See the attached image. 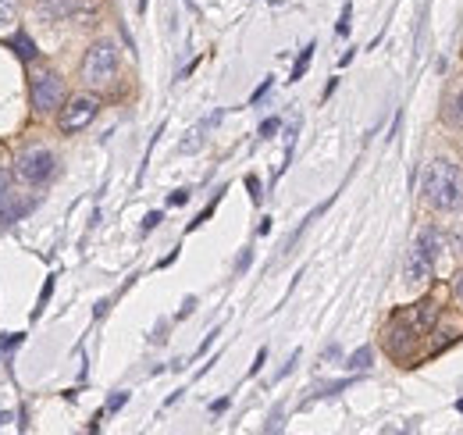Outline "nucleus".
Listing matches in <instances>:
<instances>
[{
	"instance_id": "1",
	"label": "nucleus",
	"mask_w": 463,
	"mask_h": 435,
	"mask_svg": "<svg viewBox=\"0 0 463 435\" xmlns=\"http://www.w3.org/2000/svg\"><path fill=\"white\" fill-rule=\"evenodd\" d=\"M421 193L424 200L450 215V211H460L463 208V168L453 157H435L428 168H424V179H421Z\"/></svg>"
},
{
	"instance_id": "2",
	"label": "nucleus",
	"mask_w": 463,
	"mask_h": 435,
	"mask_svg": "<svg viewBox=\"0 0 463 435\" xmlns=\"http://www.w3.org/2000/svg\"><path fill=\"white\" fill-rule=\"evenodd\" d=\"M114 75H118V47L111 40L93 43L86 50V58H83V83L103 90V86L114 83Z\"/></svg>"
},
{
	"instance_id": "3",
	"label": "nucleus",
	"mask_w": 463,
	"mask_h": 435,
	"mask_svg": "<svg viewBox=\"0 0 463 435\" xmlns=\"http://www.w3.org/2000/svg\"><path fill=\"white\" fill-rule=\"evenodd\" d=\"M54 172H58V157H54L47 146H29V150H22V154L14 157V175H18L22 182H29V186L50 182Z\"/></svg>"
},
{
	"instance_id": "4",
	"label": "nucleus",
	"mask_w": 463,
	"mask_h": 435,
	"mask_svg": "<svg viewBox=\"0 0 463 435\" xmlns=\"http://www.w3.org/2000/svg\"><path fill=\"white\" fill-rule=\"evenodd\" d=\"M65 97H68V90H65V79L58 72L43 68V72L32 75V108L40 111V114L58 111L65 104Z\"/></svg>"
},
{
	"instance_id": "5",
	"label": "nucleus",
	"mask_w": 463,
	"mask_h": 435,
	"mask_svg": "<svg viewBox=\"0 0 463 435\" xmlns=\"http://www.w3.org/2000/svg\"><path fill=\"white\" fill-rule=\"evenodd\" d=\"M432 271H435V253H432V232L424 228V232L417 235V243L410 246V253H406L403 279H406L410 286H417V282H428Z\"/></svg>"
},
{
	"instance_id": "6",
	"label": "nucleus",
	"mask_w": 463,
	"mask_h": 435,
	"mask_svg": "<svg viewBox=\"0 0 463 435\" xmlns=\"http://www.w3.org/2000/svg\"><path fill=\"white\" fill-rule=\"evenodd\" d=\"M100 11V0H40L47 22H90Z\"/></svg>"
},
{
	"instance_id": "7",
	"label": "nucleus",
	"mask_w": 463,
	"mask_h": 435,
	"mask_svg": "<svg viewBox=\"0 0 463 435\" xmlns=\"http://www.w3.org/2000/svg\"><path fill=\"white\" fill-rule=\"evenodd\" d=\"M96 111H100V101H96L93 93H79V97H72V101H68V108L61 111L58 125H61V132H65V136L83 132L93 118H96Z\"/></svg>"
},
{
	"instance_id": "8",
	"label": "nucleus",
	"mask_w": 463,
	"mask_h": 435,
	"mask_svg": "<svg viewBox=\"0 0 463 435\" xmlns=\"http://www.w3.org/2000/svg\"><path fill=\"white\" fill-rule=\"evenodd\" d=\"M32 208H36V197H22V193L11 186V175L0 172V225L22 221Z\"/></svg>"
},
{
	"instance_id": "9",
	"label": "nucleus",
	"mask_w": 463,
	"mask_h": 435,
	"mask_svg": "<svg viewBox=\"0 0 463 435\" xmlns=\"http://www.w3.org/2000/svg\"><path fill=\"white\" fill-rule=\"evenodd\" d=\"M396 318L410 328L417 339H424V335L435 328V322H439V304H435V300H417V304L403 307Z\"/></svg>"
},
{
	"instance_id": "10",
	"label": "nucleus",
	"mask_w": 463,
	"mask_h": 435,
	"mask_svg": "<svg viewBox=\"0 0 463 435\" xmlns=\"http://www.w3.org/2000/svg\"><path fill=\"white\" fill-rule=\"evenodd\" d=\"M417 342H421V339H417L410 328L403 325L399 318H392V322H388V328H385V350H388L392 357H406V353H410Z\"/></svg>"
},
{
	"instance_id": "11",
	"label": "nucleus",
	"mask_w": 463,
	"mask_h": 435,
	"mask_svg": "<svg viewBox=\"0 0 463 435\" xmlns=\"http://www.w3.org/2000/svg\"><path fill=\"white\" fill-rule=\"evenodd\" d=\"M11 50H14L22 61H32V58H36V43L29 40V32H14V40H11Z\"/></svg>"
},
{
	"instance_id": "12",
	"label": "nucleus",
	"mask_w": 463,
	"mask_h": 435,
	"mask_svg": "<svg viewBox=\"0 0 463 435\" xmlns=\"http://www.w3.org/2000/svg\"><path fill=\"white\" fill-rule=\"evenodd\" d=\"M314 50H317L314 43H307V47L299 50V61L292 65V83H299V79H303V72H307V65H310V58H314Z\"/></svg>"
},
{
	"instance_id": "13",
	"label": "nucleus",
	"mask_w": 463,
	"mask_h": 435,
	"mask_svg": "<svg viewBox=\"0 0 463 435\" xmlns=\"http://www.w3.org/2000/svg\"><path fill=\"white\" fill-rule=\"evenodd\" d=\"M18 18V0H0V29Z\"/></svg>"
},
{
	"instance_id": "14",
	"label": "nucleus",
	"mask_w": 463,
	"mask_h": 435,
	"mask_svg": "<svg viewBox=\"0 0 463 435\" xmlns=\"http://www.w3.org/2000/svg\"><path fill=\"white\" fill-rule=\"evenodd\" d=\"M350 368H353V371H364V368H370V346H361V350L350 357Z\"/></svg>"
},
{
	"instance_id": "15",
	"label": "nucleus",
	"mask_w": 463,
	"mask_h": 435,
	"mask_svg": "<svg viewBox=\"0 0 463 435\" xmlns=\"http://www.w3.org/2000/svg\"><path fill=\"white\" fill-rule=\"evenodd\" d=\"M246 190H250V200L261 204V179L257 175H246Z\"/></svg>"
},
{
	"instance_id": "16",
	"label": "nucleus",
	"mask_w": 463,
	"mask_h": 435,
	"mask_svg": "<svg viewBox=\"0 0 463 435\" xmlns=\"http://www.w3.org/2000/svg\"><path fill=\"white\" fill-rule=\"evenodd\" d=\"M50 293H54V279H47V286H43V297H40V304H36V311H32L36 318L43 315V307H47V300H50Z\"/></svg>"
},
{
	"instance_id": "17",
	"label": "nucleus",
	"mask_w": 463,
	"mask_h": 435,
	"mask_svg": "<svg viewBox=\"0 0 463 435\" xmlns=\"http://www.w3.org/2000/svg\"><path fill=\"white\" fill-rule=\"evenodd\" d=\"M125 404H129V393H114V396H111V404H107V411L114 414V411H121Z\"/></svg>"
},
{
	"instance_id": "18",
	"label": "nucleus",
	"mask_w": 463,
	"mask_h": 435,
	"mask_svg": "<svg viewBox=\"0 0 463 435\" xmlns=\"http://www.w3.org/2000/svg\"><path fill=\"white\" fill-rule=\"evenodd\" d=\"M268 90H272V75H268V79H264V83H261V86H257V93H254V97H250V104H261V101H264V93H268Z\"/></svg>"
},
{
	"instance_id": "19",
	"label": "nucleus",
	"mask_w": 463,
	"mask_h": 435,
	"mask_svg": "<svg viewBox=\"0 0 463 435\" xmlns=\"http://www.w3.org/2000/svg\"><path fill=\"white\" fill-rule=\"evenodd\" d=\"M250 261H254V250H243V253H239V261H236V271L243 275V271L250 268Z\"/></svg>"
},
{
	"instance_id": "20",
	"label": "nucleus",
	"mask_w": 463,
	"mask_h": 435,
	"mask_svg": "<svg viewBox=\"0 0 463 435\" xmlns=\"http://www.w3.org/2000/svg\"><path fill=\"white\" fill-rule=\"evenodd\" d=\"M335 32H339V36H346V32H350V4L343 7V22L335 25Z\"/></svg>"
},
{
	"instance_id": "21",
	"label": "nucleus",
	"mask_w": 463,
	"mask_h": 435,
	"mask_svg": "<svg viewBox=\"0 0 463 435\" xmlns=\"http://www.w3.org/2000/svg\"><path fill=\"white\" fill-rule=\"evenodd\" d=\"M264 360H268V350H264V346H261V350H257V360H254V364H250V375H257V371H261V368H264Z\"/></svg>"
},
{
	"instance_id": "22",
	"label": "nucleus",
	"mask_w": 463,
	"mask_h": 435,
	"mask_svg": "<svg viewBox=\"0 0 463 435\" xmlns=\"http://www.w3.org/2000/svg\"><path fill=\"white\" fill-rule=\"evenodd\" d=\"M185 200H189V190H175V193L168 197V204H172V208H183Z\"/></svg>"
},
{
	"instance_id": "23",
	"label": "nucleus",
	"mask_w": 463,
	"mask_h": 435,
	"mask_svg": "<svg viewBox=\"0 0 463 435\" xmlns=\"http://www.w3.org/2000/svg\"><path fill=\"white\" fill-rule=\"evenodd\" d=\"M161 211H150V215H147V221H143V232H150V228H157V225H161Z\"/></svg>"
},
{
	"instance_id": "24",
	"label": "nucleus",
	"mask_w": 463,
	"mask_h": 435,
	"mask_svg": "<svg viewBox=\"0 0 463 435\" xmlns=\"http://www.w3.org/2000/svg\"><path fill=\"white\" fill-rule=\"evenodd\" d=\"M218 335H221V332H218V328H214V332H210V335H207V339H203V342H200V350H196V357H200V353H207V350H210V342H214V339H218Z\"/></svg>"
},
{
	"instance_id": "25",
	"label": "nucleus",
	"mask_w": 463,
	"mask_h": 435,
	"mask_svg": "<svg viewBox=\"0 0 463 435\" xmlns=\"http://www.w3.org/2000/svg\"><path fill=\"white\" fill-rule=\"evenodd\" d=\"M278 129V118H268V121H264V125H261V136H264V139H268V136H272V132H275Z\"/></svg>"
},
{
	"instance_id": "26",
	"label": "nucleus",
	"mask_w": 463,
	"mask_h": 435,
	"mask_svg": "<svg viewBox=\"0 0 463 435\" xmlns=\"http://www.w3.org/2000/svg\"><path fill=\"white\" fill-rule=\"evenodd\" d=\"M18 342H22V335H4V339H0V346H4V350H14Z\"/></svg>"
},
{
	"instance_id": "27",
	"label": "nucleus",
	"mask_w": 463,
	"mask_h": 435,
	"mask_svg": "<svg viewBox=\"0 0 463 435\" xmlns=\"http://www.w3.org/2000/svg\"><path fill=\"white\" fill-rule=\"evenodd\" d=\"M192 307H196V297H189V300H185V304H183V311H179V322H183V318H189V315H192Z\"/></svg>"
},
{
	"instance_id": "28",
	"label": "nucleus",
	"mask_w": 463,
	"mask_h": 435,
	"mask_svg": "<svg viewBox=\"0 0 463 435\" xmlns=\"http://www.w3.org/2000/svg\"><path fill=\"white\" fill-rule=\"evenodd\" d=\"M453 293H457V300L463 304V271L457 275V279H453Z\"/></svg>"
},
{
	"instance_id": "29",
	"label": "nucleus",
	"mask_w": 463,
	"mask_h": 435,
	"mask_svg": "<svg viewBox=\"0 0 463 435\" xmlns=\"http://www.w3.org/2000/svg\"><path fill=\"white\" fill-rule=\"evenodd\" d=\"M7 422H11V414H7V411H0V429H4Z\"/></svg>"
},
{
	"instance_id": "30",
	"label": "nucleus",
	"mask_w": 463,
	"mask_h": 435,
	"mask_svg": "<svg viewBox=\"0 0 463 435\" xmlns=\"http://www.w3.org/2000/svg\"><path fill=\"white\" fill-rule=\"evenodd\" d=\"M457 111L463 114V90H460V97H457Z\"/></svg>"
}]
</instances>
